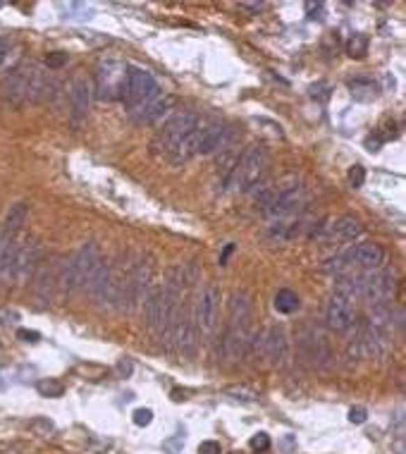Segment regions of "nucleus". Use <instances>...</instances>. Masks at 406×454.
Masks as SVG:
<instances>
[{"label":"nucleus","instance_id":"nucleus-11","mask_svg":"<svg viewBox=\"0 0 406 454\" xmlns=\"http://www.w3.org/2000/svg\"><path fill=\"white\" fill-rule=\"evenodd\" d=\"M304 204V187L302 184H289V187H282L277 192H272L270 201L265 204V211L270 213L272 218H285L289 213H294L299 206Z\"/></svg>","mask_w":406,"mask_h":454},{"label":"nucleus","instance_id":"nucleus-39","mask_svg":"<svg viewBox=\"0 0 406 454\" xmlns=\"http://www.w3.org/2000/svg\"><path fill=\"white\" fill-rule=\"evenodd\" d=\"M31 425H34V428H43V433H51V430H53V423L51 421H34Z\"/></svg>","mask_w":406,"mask_h":454},{"label":"nucleus","instance_id":"nucleus-8","mask_svg":"<svg viewBox=\"0 0 406 454\" xmlns=\"http://www.w3.org/2000/svg\"><path fill=\"white\" fill-rule=\"evenodd\" d=\"M153 268L151 263L139 261L134 268L130 271V275L125 280V289H122V301H127V306H136L143 301V296L148 294V285H151Z\"/></svg>","mask_w":406,"mask_h":454},{"label":"nucleus","instance_id":"nucleus-22","mask_svg":"<svg viewBox=\"0 0 406 454\" xmlns=\"http://www.w3.org/2000/svg\"><path fill=\"white\" fill-rule=\"evenodd\" d=\"M5 98L13 105H22L26 100V75L19 70H13L8 77H5Z\"/></svg>","mask_w":406,"mask_h":454},{"label":"nucleus","instance_id":"nucleus-20","mask_svg":"<svg viewBox=\"0 0 406 454\" xmlns=\"http://www.w3.org/2000/svg\"><path fill=\"white\" fill-rule=\"evenodd\" d=\"M26 215H29V204H15L10 206L8 215H5V222H3V239H15L17 232L24 227L26 222Z\"/></svg>","mask_w":406,"mask_h":454},{"label":"nucleus","instance_id":"nucleus-14","mask_svg":"<svg viewBox=\"0 0 406 454\" xmlns=\"http://www.w3.org/2000/svg\"><path fill=\"white\" fill-rule=\"evenodd\" d=\"M93 89L84 77H77L70 86V120L75 125H81L86 120L88 110H91Z\"/></svg>","mask_w":406,"mask_h":454},{"label":"nucleus","instance_id":"nucleus-38","mask_svg":"<svg viewBox=\"0 0 406 454\" xmlns=\"http://www.w3.org/2000/svg\"><path fill=\"white\" fill-rule=\"evenodd\" d=\"M235 251V244H227L225 246V251L220 254V266H227V259H230V254Z\"/></svg>","mask_w":406,"mask_h":454},{"label":"nucleus","instance_id":"nucleus-9","mask_svg":"<svg viewBox=\"0 0 406 454\" xmlns=\"http://www.w3.org/2000/svg\"><path fill=\"white\" fill-rule=\"evenodd\" d=\"M325 325L335 333H349L356 325V308L354 301L342 294H332L325 308Z\"/></svg>","mask_w":406,"mask_h":454},{"label":"nucleus","instance_id":"nucleus-3","mask_svg":"<svg viewBox=\"0 0 406 454\" xmlns=\"http://www.w3.org/2000/svg\"><path fill=\"white\" fill-rule=\"evenodd\" d=\"M253 358H263L268 363H282L287 356V335L280 325H270L263 333L253 335L251 347H249V354Z\"/></svg>","mask_w":406,"mask_h":454},{"label":"nucleus","instance_id":"nucleus-42","mask_svg":"<svg viewBox=\"0 0 406 454\" xmlns=\"http://www.w3.org/2000/svg\"><path fill=\"white\" fill-rule=\"evenodd\" d=\"M0 5H3V3H0Z\"/></svg>","mask_w":406,"mask_h":454},{"label":"nucleus","instance_id":"nucleus-33","mask_svg":"<svg viewBox=\"0 0 406 454\" xmlns=\"http://www.w3.org/2000/svg\"><path fill=\"white\" fill-rule=\"evenodd\" d=\"M251 450L256 452H265V450H270V438L265 433H258V435H253L251 438Z\"/></svg>","mask_w":406,"mask_h":454},{"label":"nucleus","instance_id":"nucleus-32","mask_svg":"<svg viewBox=\"0 0 406 454\" xmlns=\"http://www.w3.org/2000/svg\"><path fill=\"white\" fill-rule=\"evenodd\" d=\"M153 421V411L151 409H136L134 411V423L141 425V428H146V425H151Z\"/></svg>","mask_w":406,"mask_h":454},{"label":"nucleus","instance_id":"nucleus-27","mask_svg":"<svg viewBox=\"0 0 406 454\" xmlns=\"http://www.w3.org/2000/svg\"><path fill=\"white\" fill-rule=\"evenodd\" d=\"M302 229V222H275L268 229V239H275V242H289L294 239Z\"/></svg>","mask_w":406,"mask_h":454},{"label":"nucleus","instance_id":"nucleus-28","mask_svg":"<svg viewBox=\"0 0 406 454\" xmlns=\"http://www.w3.org/2000/svg\"><path fill=\"white\" fill-rule=\"evenodd\" d=\"M36 390H38V395H41V397H51V400H58V397L65 395V385L60 383V380H53V378L38 380Z\"/></svg>","mask_w":406,"mask_h":454},{"label":"nucleus","instance_id":"nucleus-15","mask_svg":"<svg viewBox=\"0 0 406 454\" xmlns=\"http://www.w3.org/2000/svg\"><path fill=\"white\" fill-rule=\"evenodd\" d=\"M38 256H41V246L34 239L24 244H17V256H15V280L17 282H29L34 271L38 268Z\"/></svg>","mask_w":406,"mask_h":454},{"label":"nucleus","instance_id":"nucleus-7","mask_svg":"<svg viewBox=\"0 0 406 454\" xmlns=\"http://www.w3.org/2000/svg\"><path fill=\"white\" fill-rule=\"evenodd\" d=\"M218 306H220V289L215 285H208L196 301V313H194V323H196V333L210 335L218 323Z\"/></svg>","mask_w":406,"mask_h":454},{"label":"nucleus","instance_id":"nucleus-4","mask_svg":"<svg viewBox=\"0 0 406 454\" xmlns=\"http://www.w3.org/2000/svg\"><path fill=\"white\" fill-rule=\"evenodd\" d=\"M198 127V115L192 113V110H185V113H177L172 120H168L163 125V130L155 137V146L163 151L165 156H170L172 151L180 146L182 142Z\"/></svg>","mask_w":406,"mask_h":454},{"label":"nucleus","instance_id":"nucleus-37","mask_svg":"<svg viewBox=\"0 0 406 454\" xmlns=\"http://www.w3.org/2000/svg\"><path fill=\"white\" fill-rule=\"evenodd\" d=\"M8 53H10V43L0 38V67L5 65V60H8Z\"/></svg>","mask_w":406,"mask_h":454},{"label":"nucleus","instance_id":"nucleus-2","mask_svg":"<svg viewBox=\"0 0 406 454\" xmlns=\"http://www.w3.org/2000/svg\"><path fill=\"white\" fill-rule=\"evenodd\" d=\"M265 172H268V151L253 144L237 158L230 177V187H235L242 194L256 192L263 184Z\"/></svg>","mask_w":406,"mask_h":454},{"label":"nucleus","instance_id":"nucleus-26","mask_svg":"<svg viewBox=\"0 0 406 454\" xmlns=\"http://www.w3.org/2000/svg\"><path fill=\"white\" fill-rule=\"evenodd\" d=\"M272 306H275L277 313H285V316H289V313H294L299 308V294L292 292V289H287V287L277 289L275 299H272Z\"/></svg>","mask_w":406,"mask_h":454},{"label":"nucleus","instance_id":"nucleus-23","mask_svg":"<svg viewBox=\"0 0 406 454\" xmlns=\"http://www.w3.org/2000/svg\"><path fill=\"white\" fill-rule=\"evenodd\" d=\"M249 321H251V294L242 289L230 299V323L249 325Z\"/></svg>","mask_w":406,"mask_h":454},{"label":"nucleus","instance_id":"nucleus-31","mask_svg":"<svg viewBox=\"0 0 406 454\" xmlns=\"http://www.w3.org/2000/svg\"><path fill=\"white\" fill-rule=\"evenodd\" d=\"M65 65H68V53H60V50L48 53V58H46L48 70H60V67H65Z\"/></svg>","mask_w":406,"mask_h":454},{"label":"nucleus","instance_id":"nucleus-10","mask_svg":"<svg viewBox=\"0 0 406 454\" xmlns=\"http://www.w3.org/2000/svg\"><path fill=\"white\" fill-rule=\"evenodd\" d=\"M251 330L249 325H239V323H230V328L225 330L220 342V354L230 361H239L249 354V347H251Z\"/></svg>","mask_w":406,"mask_h":454},{"label":"nucleus","instance_id":"nucleus-40","mask_svg":"<svg viewBox=\"0 0 406 454\" xmlns=\"http://www.w3.org/2000/svg\"><path fill=\"white\" fill-rule=\"evenodd\" d=\"M242 8H247V10H253V13H258V10H263V5H260V3H244Z\"/></svg>","mask_w":406,"mask_h":454},{"label":"nucleus","instance_id":"nucleus-1","mask_svg":"<svg viewBox=\"0 0 406 454\" xmlns=\"http://www.w3.org/2000/svg\"><path fill=\"white\" fill-rule=\"evenodd\" d=\"M101 249L96 242H86L81 244V249L75 256L60 266V275H58V287L65 294L75 292V289H86L88 280L93 278V273L101 268Z\"/></svg>","mask_w":406,"mask_h":454},{"label":"nucleus","instance_id":"nucleus-17","mask_svg":"<svg viewBox=\"0 0 406 454\" xmlns=\"http://www.w3.org/2000/svg\"><path fill=\"white\" fill-rule=\"evenodd\" d=\"M143 321L151 333H163V287H151L143 296Z\"/></svg>","mask_w":406,"mask_h":454},{"label":"nucleus","instance_id":"nucleus-5","mask_svg":"<svg viewBox=\"0 0 406 454\" xmlns=\"http://www.w3.org/2000/svg\"><path fill=\"white\" fill-rule=\"evenodd\" d=\"M122 98L134 108H141V105L158 98V82L153 80L151 72L141 70V67H127L125 96Z\"/></svg>","mask_w":406,"mask_h":454},{"label":"nucleus","instance_id":"nucleus-21","mask_svg":"<svg viewBox=\"0 0 406 454\" xmlns=\"http://www.w3.org/2000/svg\"><path fill=\"white\" fill-rule=\"evenodd\" d=\"M15 256H17V242L3 239L0 244V285H10L15 280Z\"/></svg>","mask_w":406,"mask_h":454},{"label":"nucleus","instance_id":"nucleus-41","mask_svg":"<svg viewBox=\"0 0 406 454\" xmlns=\"http://www.w3.org/2000/svg\"><path fill=\"white\" fill-rule=\"evenodd\" d=\"M118 368H120V373H130V371H132V363H130V361H127V363L122 361Z\"/></svg>","mask_w":406,"mask_h":454},{"label":"nucleus","instance_id":"nucleus-16","mask_svg":"<svg viewBox=\"0 0 406 454\" xmlns=\"http://www.w3.org/2000/svg\"><path fill=\"white\" fill-rule=\"evenodd\" d=\"M361 222L356 220L352 215H344L339 218V220L332 222L330 227H327V234L322 237V242L327 246H339V244H347V242H354L356 237L361 234Z\"/></svg>","mask_w":406,"mask_h":454},{"label":"nucleus","instance_id":"nucleus-18","mask_svg":"<svg viewBox=\"0 0 406 454\" xmlns=\"http://www.w3.org/2000/svg\"><path fill=\"white\" fill-rule=\"evenodd\" d=\"M63 263H48L38 271L36 275V296L41 304H48L53 299V289L58 287V275Z\"/></svg>","mask_w":406,"mask_h":454},{"label":"nucleus","instance_id":"nucleus-36","mask_svg":"<svg viewBox=\"0 0 406 454\" xmlns=\"http://www.w3.org/2000/svg\"><path fill=\"white\" fill-rule=\"evenodd\" d=\"M17 338L22 342H38L41 340V335L34 333V330H17Z\"/></svg>","mask_w":406,"mask_h":454},{"label":"nucleus","instance_id":"nucleus-12","mask_svg":"<svg viewBox=\"0 0 406 454\" xmlns=\"http://www.w3.org/2000/svg\"><path fill=\"white\" fill-rule=\"evenodd\" d=\"M127 67L120 63H105L98 72V96L101 98H122L125 96Z\"/></svg>","mask_w":406,"mask_h":454},{"label":"nucleus","instance_id":"nucleus-30","mask_svg":"<svg viewBox=\"0 0 406 454\" xmlns=\"http://www.w3.org/2000/svg\"><path fill=\"white\" fill-rule=\"evenodd\" d=\"M349 184H352L354 189H361L366 184V167L364 165H354L352 170H349Z\"/></svg>","mask_w":406,"mask_h":454},{"label":"nucleus","instance_id":"nucleus-24","mask_svg":"<svg viewBox=\"0 0 406 454\" xmlns=\"http://www.w3.org/2000/svg\"><path fill=\"white\" fill-rule=\"evenodd\" d=\"M170 105H172V98H155V100H151V103L136 108V122H141V125H151V122L160 120V117L168 113Z\"/></svg>","mask_w":406,"mask_h":454},{"label":"nucleus","instance_id":"nucleus-6","mask_svg":"<svg viewBox=\"0 0 406 454\" xmlns=\"http://www.w3.org/2000/svg\"><path fill=\"white\" fill-rule=\"evenodd\" d=\"M297 351L309 368H325L330 363V347L318 330H304L297 340Z\"/></svg>","mask_w":406,"mask_h":454},{"label":"nucleus","instance_id":"nucleus-25","mask_svg":"<svg viewBox=\"0 0 406 454\" xmlns=\"http://www.w3.org/2000/svg\"><path fill=\"white\" fill-rule=\"evenodd\" d=\"M349 91H352L354 98L359 100H370L377 96V84L373 80H366V77H356V80H349Z\"/></svg>","mask_w":406,"mask_h":454},{"label":"nucleus","instance_id":"nucleus-35","mask_svg":"<svg viewBox=\"0 0 406 454\" xmlns=\"http://www.w3.org/2000/svg\"><path fill=\"white\" fill-rule=\"evenodd\" d=\"M366 418H368V411H366L364 407H354L352 411H349V421L356 423V425L366 423Z\"/></svg>","mask_w":406,"mask_h":454},{"label":"nucleus","instance_id":"nucleus-29","mask_svg":"<svg viewBox=\"0 0 406 454\" xmlns=\"http://www.w3.org/2000/svg\"><path fill=\"white\" fill-rule=\"evenodd\" d=\"M347 53L352 55V58H364V55L368 53V36H364V33H354L347 43Z\"/></svg>","mask_w":406,"mask_h":454},{"label":"nucleus","instance_id":"nucleus-34","mask_svg":"<svg viewBox=\"0 0 406 454\" xmlns=\"http://www.w3.org/2000/svg\"><path fill=\"white\" fill-rule=\"evenodd\" d=\"M198 454H222V447H220V442H215V440H203L201 445H198Z\"/></svg>","mask_w":406,"mask_h":454},{"label":"nucleus","instance_id":"nucleus-13","mask_svg":"<svg viewBox=\"0 0 406 454\" xmlns=\"http://www.w3.org/2000/svg\"><path fill=\"white\" fill-rule=\"evenodd\" d=\"M227 139H230V130L225 125H208L203 130L194 132V151L196 156H208L215 151H222L227 146Z\"/></svg>","mask_w":406,"mask_h":454},{"label":"nucleus","instance_id":"nucleus-19","mask_svg":"<svg viewBox=\"0 0 406 454\" xmlns=\"http://www.w3.org/2000/svg\"><path fill=\"white\" fill-rule=\"evenodd\" d=\"M48 89H51V80L46 77V72L41 67H31L26 72V100H43L48 96Z\"/></svg>","mask_w":406,"mask_h":454}]
</instances>
